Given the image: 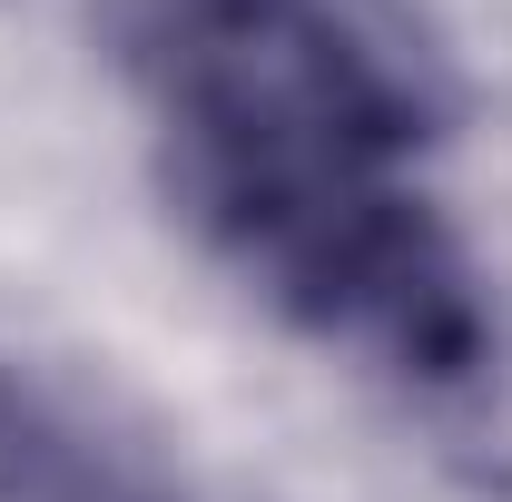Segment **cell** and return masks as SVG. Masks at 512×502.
Returning <instances> with one entry per match:
<instances>
[{
    "instance_id": "1",
    "label": "cell",
    "mask_w": 512,
    "mask_h": 502,
    "mask_svg": "<svg viewBox=\"0 0 512 502\" xmlns=\"http://www.w3.org/2000/svg\"><path fill=\"white\" fill-rule=\"evenodd\" d=\"M188 227L276 315L414 394L493 375V306L424 188L434 69L365 0H109Z\"/></svg>"
},
{
    "instance_id": "2",
    "label": "cell",
    "mask_w": 512,
    "mask_h": 502,
    "mask_svg": "<svg viewBox=\"0 0 512 502\" xmlns=\"http://www.w3.org/2000/svg\"><path fill=\"white\" fill-rule=\"evenodd\" d=\"M0 502H207L128 404L0 355Z\"/></svg>"
}]
</instances>
